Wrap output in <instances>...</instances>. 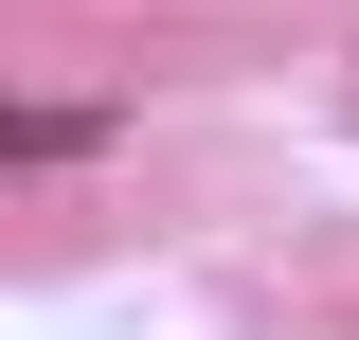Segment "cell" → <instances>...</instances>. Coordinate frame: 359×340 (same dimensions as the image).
<instances>
[{
  "label": "cell",
  "mask_w": 359,
  "mask_h": 340,
  "mask_svg": "<svg viewBox=\"0 0 359 340\" xmlns=\"http://www.w3.org/2000/svg\"><path fill=\"white\" fill-rule=\"evenodd\" d=\"M108 126H126V108H72V90H36V108L0 126V162H18V179H72V162H90Z\"/></svg>",
  "instance_id": "cell-1"
}]
</instances>
